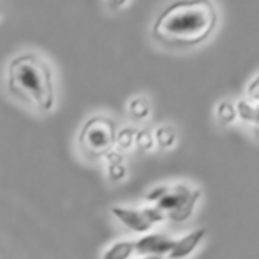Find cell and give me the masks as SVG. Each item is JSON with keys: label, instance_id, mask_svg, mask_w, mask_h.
<instances>
[{"label": "cell", "instance_id": "obj_4", "mask_svg": "<svg viewBox=\"0 0 259 259\" xmlns=\"http://www.w3.org/2000/svg\"><path fill=\"white\" fill-rule=\"evenodd\" d=\"M199 199H201V190L199 188H192L185 183H178L169 188L165 197L160 202H156V206L162 211H165L169 220L181 224L187 222L192 217Z\"/></svg>", "mask_w": 259, "mask_h": 259}, {"label": "cell", "instance_id": "obj_6", "mask_svg": "<svg viewBox=\"0 0 259 259\" xmlns=\"http://www.w3.org/2000/svg\"><path fill=\"white\" fill-rule=\"evenodd\" d=\"M114 219H117L119 222L124 227H128L130 231L139 234H148L151 231V224L146 220V217L142 215L141 209H134V208H124V206H112L110 208Z\"/></svg>", "mask_w": 259, "mask_h": 259}, {"label": "cell", "instance_id": "obj_5", "mask_svg": "<svg viewBox=\"0 0 259 259\" xmlns=\"http://www.w3.org/2000/svg\"><path fill=\"white\" fill-rule=\"evenodd\" d=\"M176 240L162 233H148L135 240V252L141 255H169L172 252Z\"/></svg>", "mask_w": 259, "mask_h": 259}, {"label": "cell", "instance_id": "obj_11", "mask_svg": "<svg viewBox=\"0 0 259 259\" xmlns=\"http://www.w3.org/2000/svg\"><path fill=\"white\" fill-rule=\"evenodd\" d=\"M176 139H178L176 130H174L170 124H162L155 130V142L160 149H163V151L172 148V146L176 144Z\"/></svg>", "mask_w": 259, "mask_h": 259}, {"label": "cell", "instance_id": "obj_9", "mask_svg": "<svg viewBox=\"0 0 259 259\" xmlns=\"http://www.w3.org/2000/svg\"><path fill=\"white\" fill-rule=\"evenodd\" d=\"M128 114L135 121H146L151 114V103L146 96H135L128 101Z\"/></svg>", "mask_w": 259, "mask_h": 259}, {"label": "cell", "instance_id": "obj_3", "mask_svg": "<svg viewBox=\"0 0 259 259\" xmlns=\"http://www.w3.org/2000/svg\"><path fill=\"white\" fill-rule=\"evenodd\" d=\"M115 122L107 115H93L87 119L78 135V146L89 158H105L115 144Z\"/></svg>", "mask_w": 259, "mask_h": 259}, {"label": "cell", "instance_id": "obj_13", "mask_svg": "<svg viewBox=\"0 0 259 259\" xmlns=\"http://www.w3.org/2000/svg\"><path fill=\"white\" fill-rule=\"evenodd\" d=\"M236 112L238 117L243 122H248V124H254L255 119V103L248 100H238L236 101Z\"/></svg>", "mask_w": 259, "mask_h": 259}, {"label": "cell", "instance_id": "obj_2", "mask_svg": "<svg viewBox=\"0 0 259 259\" xmlns=\"http://www.w3.org/2000/svg\"><path fill=\"white\" fill-rule=\"evenodd\" d=\"M8 89L36 110L50 112L55 107L54 73L47 61L36 54L16 55L9 62Z\"/></svg>", "mask_w": 259, "mask_h": 259}, {"label": "cell", "instance_id": "obj_12", "mask_svg": "<svg viewBox=\"0 0 259 259\" xmlns=\"http://www.w3.org/2000/svg\"><path fill=\"white\" fill-rule=\"evenodd\" d=\"M135 135H137V130L135 128H121L115 135V146H117L121 151H130V149L135 146Z\"/></svg>", "mask_w": 259, "mask_h": 259}, {"label": "cell", "instance_id": "obj_14", "mask_svg": "<svg viewBox=\"0 0 259 259\" xmlns=\"http://www.w3.org/2000/svg\"><path fill=\"white\" fill-rule=\"evenodd\" d=\"M135 146H137L141 151H146V153L153 151V149H155V146H156L155 135H153L151 132H149V130H146V128L137 130V135H135Z\"/></svg>", "mask_w": 259, "mask_h": 259}, {"label": "cell", "instance_id": "obj_16", "mask_svg": "<svg viewBox=\"0 0 259 259\" xmlns=\"http://www.w3.org/2000/svg\"><path fill=\"white\" fill-rule=\"evenodd\" d=\"M107 178L112 183H121L126 178V165L119 163V165H107Z\"/></svg>", "mask_w": 259, "mask_h": 259}, {"label": "cell", "instance_id": "obj_1", "mask_svg": "<svg viewBox=\"0 0 259 259\" xmlns=\"http://www.w3.org/2000/svg\"><path fill=\"white\" fill-rule=\"evenodd\" d=\"M217 20L215 6L208 0H181L167 6L156 16L151 34L167 47H197L211 36Z\"/></svg>", "mask_w": 259, "mask_h": 259}, {"label": "cell", "instance_id": "obj_15", "mask_svg": "<svg viewBox=\"0 0 259 259\" xmlns=\"http://www.w3.org/2000/svg\"><path fill=\"white\" fill-rule=\"evenodd\" d=\"M142 211V215L146 217V220H148L149 224H160V222H163V220H167V215H165V211H162V209L158 208V206H146V208H142L141 209Z\"/></svg>", "mask_w": 259, "mask_h": 259}, {"label": "cell", "instance_id": "obj_8", "mask_svg": "<svg viewBox=\"0 0 259 259\" xmlns=\"http://www.w3.org/2000/svg\"><path fill=\"white\" fill-rule=\"evenodd\" d=\"M135 252V240H119L105 250L101 259H130Z\"/></svg>", "mask_w": 259, "mask_h": 259}, {"label": "cell", "instance_id": "obj_22", "mask_svg": "<svg viewBox=\"0 0 259 259\" xmlns=\"http://www.w3.org/2000/svg\"><path fill=\"white\" fill-rule=\"evenodd\" d=\"M141 259H163L162 255H144V257H141Z\"/></svg>", "mask_w": 259, "mask_h": 259}, {"label": "cell", "instance_id": "obj_21", "mask_svg": "<svg viewBox=\"0 0 259 259\" xmlns=\"http://www.w3.org/2000/svg\"><path fill=\"white\" fill-rule=\"evenodd\" d=\"M124 6H128V2H107L108 9H119V8H124Z\"/></svg>", "mask_w": 259, "mask_h": 259}, {"label": "cell", "instance_id": "obj_18", "mask_svg": "<svg viewBox=\"0 0 259 259\" xmlns=\"http://www.w3.org/2000/svg\"><path fill=\"white\" fill-rule=\"evenodd\" d=\"M247 100L252 103H259V71L254 75V78L248 82L247 85Z\"/></svg>", "mask_w": 259, "mask_h": 259}, {"label": "cell", "instance_id": "obj_10", "mask_svg": "<svg viewBox=\"0 0 259 259\" xmlns=\"http://www.w3.org/2000/svg\"><path fill=\"white\" fill-rule=\"evenodd\" d=\"M215 115L219 119L220 124L229 126L233 124L238 119V112H236V103H233L231 100H222L217 103L215 107Z\"/></svg>", "mask_w": 259, "mask_h": 259}, {"label": "cell", "instance_id": "obj_20", "mask_svg": "<svg viewBox=\"0 0 259 259\" xmlns=\"http://www.w3.org/2000/svg\"><path fill=\"white\" fill-rule=\"evenodd\" d=\"M254 132H255V135H259V103L255 105V119H254Z\"/></svg>", "mask_w": 259, "mask_h": 259}, {"label": "cell", "instance_id": "obj_19", "mask_svg": "<svg viewBox=\"0 0 259 259\" xmlns=\"http://www.w3.org/2000/svg\"><path fill=\"white\" fill-rule=\"evenodd\" d=\"M105 162H107V165H119V163H124V156L117 149H112L110 153L105 155Z\"/></svg>", "mask_w": 259, "mask_h": 259}, {"label": "cell", "instance_id": "obj_17", "mask_svg": "<svg viewBox=\"0 0 259 259\" xmlns=\"http://www.w3.org/2000/svg\"><path fill=\"white\" fill-rule=\"evenodd\" d=\"M169 185H158V187H155V188H151V190L148 192V194H146V201L148 202H160L162 201L163 197H165V194L167 192H169Z\"/></svg>", "mask_w": 259, "mask_h": 259}, {"label": "cell", "instance_id": "obj_23", "mask_svg": "<svg viewBox=\"0 0 259 259\" xmlns=\"http://www.w3.org/2000/svg\"><path fill=\"white\" fill-rule=\"evenodd\" d=\"M0 16H2V6H0Z\"/></svg>", "mask_w": 259, "mask_h": 259}, {"label": "cell", "instance_id": "obj_7", "mask_svg": "<svg viewBox=\"0 0 259 259\" xmlns=\"http://www.w3.org/2000/svg\"><path fill=\"white\" fill-rule=\"evenodd\" d=\"M206 234H208V231L204 227H199V229H194L185 236H181L180 240H176V245L169 254V259H185L190 254H194V250L201 245Z\"/></svg>", "mask_w": 259, "mask_h": 259}]
</instances>
